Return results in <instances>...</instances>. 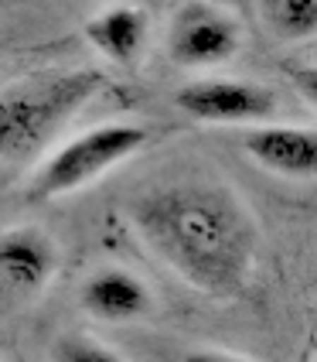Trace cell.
<instances>
[{
  "mask_svg": "<svg viewBox=\"0 0 317 362\" xmlns=\"http://www.w3.org/2000/svg\"><path fill=\"white\" fill-rule=\"evenodd\" d=\"M59 270V250L44 229L35 226H14L0 233V284L20 291V294H38L48 287Z\"/></svg>",
  "mask_w": 317,
  "mask_h": 362,
  "instance_id": "cell-7",
  "label": "cell"
},
{
  "mask_svg": "<svg viewBox=\"0 0 317 362\" xmlns=\"http://www.w3.org/2000/svg\"><path fill=\"white\" fill-rule=\"evenodd\" d=\"M106 76L100 69L59 72L44 79H28L0 93V161L35 151L48 141L72 113H79L96 93H102Z\"/></svg>",
  "mask_w": 317,
  "mask_h": 362,
  "instance_id": "cell-2",
  "label": "cell"
},
{
  "mask_svg": "<svg viewBox=\"0 0 317 362\" xmlns=\"http://www.w3.org/2000/svg\"><path fill=\"white\" fill-rule=\"evenodd\" d=\"M184 362H249V359H239V356H229V352H188Z\"/></svg>",
  "mask_w": 317,
  "mask_h": 362,
  "instance_id": "cell-12",
  "label": "cell"
},
{
  "mask_svg": "<svg viewBox=\"0 0 317 362\" xmlns=\"http://www.w3.org/2000/svg\"><path fill=\"white\" fill-rule=\"evenodd\" d=\"M85 38L106 62L133 65L143 52V41H147V14L140 7H130V4L106 7L96 18H89Z\"/></svg>",
  "mask_w": 317,
  "mask_h": 362,
  "instance_id": "cell-9",
  "label": "cell"
},
{
  "mask_svg": "<svg viewBox=\"0 0 317 362\" xmlns=\"http://www.w3.org/2000/svg\"><path fill=\"white\" fill-rule=\"evenodd\" d=\"M143 246L198 294L232 298L256 267V222L229 188L178 181L126 205Z\"/></svg>",
  "mask_w": 317,
  "mask_h": 362,
  "instance_id": "cell-1",
  "label": "cell"
},
{
  "mask_svg": "<svg viewBox=\"0 0 317 362\" xmlns=\"http://www.w3.org/2000/svg\"><path fill=\"white\" fill-rule=\"evenodd\" d=\"M242 48L239 21L215 4H184L167 28V55L184 69H212Z\"/></svg>",
  "mask_w": 317,
  "mask_h": 362,
  "instance_id": "cell-4",
  "label": "cell"
},
{
  "mask_svg": "<svg viewBox=\"0 0 317 362\" xmlns=\"http://www.w3.org/2000/svg\"><path fill=\"white\" fill-rule=\"evenodd\" d=\"M0 4H4V0H0Z\"/></svg>",
  "mask_w": 317,
  "mask_h": 362,
  "instance_id": "cell-14",
  "label": "cell"
},
{
  "mask_svg": "<svg viewBox=\"0 0 317 362\" xmlns=\"http://www.w3.org/2000/svg\"><path fill=\"white\" fill-rule=\"evenodd\" d=\"M242 151L263 164L266 171L283 175V178L311 181L317 171V130L300 123V127H287V123H259L253 130H246L242 137Z\"/></svg>",
  "mask_w": 317,
  "mask_h": 362,
  "instance_id": "cell-6",
  "label": "cell"
},
{
  "mask_svg": "<svg viewBox=\"0 0 317 362\" xmlns=\"http://www.w3.org/2000/svg\"><path fill=\"white\" fill-rule=\"evenodd\" d=\"M270 28L287 41H307L317 35V0H263Z\"/></svg>",
  "mask_w": 317,
  "mask_h": 362,
  "instance_id": "cell-10",
  "label": "cell"
},
{
  "mask_svg": "<svg viewBox=\"0 0 317 362\" xmlns=\"http://www.w3.org/2000/svg\"><path fill=\"white\" fill-rule=\"evenodd\" d=\"M79 301L92 318L109 325L137 322L143 315H150V308H154L147 284L133 277L130 270H116V267L92 274L89 281L82 284Z\"/></svg>",
  "mask_w": 317,
  "mask_h": 362,
  "instance_id": "cell-8",
  "label": "cell"
},
{
  "mask_svg": "<svg viewBox=\"0 0 317 362\" xmlns=\"http://www.w3.org/2000/svg\"><path fill=\"white\" fill-rule=\"evenodd\" d=\"M52 362H126L119 352L106 349L96 339H82V335H65L52 349Z\"/></svg>",
  "mask_w": 317,
  "mask_h": 362,
  "instance_id": "cell-11",
  "label": "cell"
},
{
  "mask_svg": "<svg viewBox=\"0 0 317 362\" xmlns=\"http://www.w3.org/2000/svg\"><path fill=\"white\" fill-rule=\"evenodd\" d=\"M150 141V130L140 123H100L65 141L59 151H52L38 171L28 181V199L52 202L61 195H72L85 185L102 178L106 171L119 168L140 154Z\"/></svg>",
  "mask_w": 317,
  "mask_h": 362,
  "instance_id": "cell-3",
  "label": "cell"
},
{
  "mask_svg": "<svg viewBox=\"0 0 317 362\" xmlns=\"http://www.w3.org/2000/svg\"><path fill=\"white\" fill-rule=\"evenodd\" d=\"M174 106L198 123H270L277 117V96L242 79H195L174 93Z\"/></svg>",
  "mask_w": 317,
  "mask_h": 362,
  "instance_id": "cell-5",
  "label": "cell"
},
{
  "mask_svg": "<svg viewBox=\"0 0 317 362\" xmlns=\"http://www.w3.org/2000/svg\"><path fill=\"white\" fill-rule=\"evenodd\" d=\"M85 4H89V0H85Z\"/></svg>",
  "mask_w": 317,
  "mask_h": 362,
  "instance_id": "cell-13",
  "label": "cell"
}]
</instances>
